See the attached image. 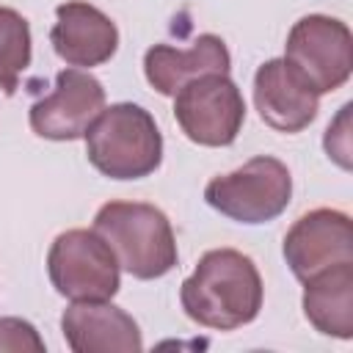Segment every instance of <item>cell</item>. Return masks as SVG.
Wrapping results in <instances>:
<instances>
[{"label": "cell", "mask_w": 353, "mask_h": 353, "mask_svg": "<svg viewBox=\"0 0 353 353\" xmlns=\"http://www.w3.org/2000/svg\"><path fill=\"white\" fill-rule=\"evenodd\" d=\"M119 259L94 229L61 232L47 254V273L69 301H110L119 292Z\"/></svg>", "instance_id": "obj_5"}, {"label": "cell", "mask_w": 353, "mask_h": 353, "mask_svg": "<svg viewBox=\"0 0 353 353\" xmlns=\"http://www.w3.org/2000/svg\"><path fill=\"white\" fill-rule=\"evenodd\" d=\"M174 119L193 143L229 146L245 121V99L229 74H201L174 94Z\"/></svg>", "instance_id": "obj_7"}, {"label": "cell", "mask_w": 353, "mask_h": 353, "mask_svg": "<svg viewBox=\"0 0 353 353\" xmlns=\"http://www.w3.org/2000/svg\"><path fill=\"white\" fill-rule=\"evenodd\" d=\"M350 110H353L350 102L342 105L339 116L328 124V130H325V141H323L328 157H331L336 165H342L345 171L350 168Z\"/></svg>", "instance_id": "obj_16"}, {"label": "cell", "mask_w": 353, "mask_h": 353, "mask_svg": "<svg viewBox=\"0 0 353 353\" xmlns=\"http://www.w3.org/2000/svg\"><path fill=\"white\" fill-rule=\"evenodd\" d=\"M105 108L102 83L83 69H61L55 88L30 105V130L47 141L83 138Z\"/></svg>", "instance_id": "obj_8"}, {"label": "cell", "mask_w": 353, "mask_h": 353, "mask_svg": "<svg viewBox=\"0 0 353 353\" xmlns=\"http://www.w3.org/2000/svg\"><path fill=\"white\" fill-rule=\"evenodd\" d=\"M284 61L314 88V94L336 91L353 72L350 28L325 14L301 17L287 36Z\"/></svg>", "instance_id": "obj_6"}, {"label": "cell", "mask_w": 353, "mask_h": 353, "mask_svg": "<svg viewBox=\"0 0 353 353\" xmlns=\"http://www.w3.org/2000/svg\"><path fill=\"white\" fill-rule=\"evenodd\" d=\"M229 66L232 58L226 41L215 33H201L188 50L154 44L143 55V74L163 97H174L185 83L201 74H229Z\"/></svg>", "instance_id": "obj_13"}, {"label": "cell", "mask_w": 353, "mask_h": 353, "mask_svg": "<svg viewBox=\"0 0 353 353\" xmlns=\"http://www.w3.org/2000/svg\"><path fill=\"white\" fill-rule=\"evenodd\" d=\"M83 138L91 165L110 179L149 176L163 160V135L154 116L132 102L102 108Z\"/></svg>", "instance_id": "obj_3"}, {"label": "cell", "mask_w": 353, "mask_h": 353, "mask_svg": "<svg viewBox=\"0 0 353 353\" xmlns=\"http://www.w3.org/2000/svg\"><path fill=\"white\" fill-rule=\"evenodd\" d=\"M254 105L268 127L301 132L314 121L320 94L284 58H270L254 74Z\"/></svg>", "instance_id": "obj_10"}, {"label": "cell", "mask_w": 353, "mask_h": 353, "mask_svg": "<svg viewBox=\"0 0 353 353\" xmlns=\"http://www.w3.org/2000/svg\"><path fill=\"white\" fill-rule=\"evenodd\" d=\"M30 66V25L28 19L0 6V88L3 94H14L19 88L22 72Z\"/></svg>", "instance_id": "obj_15"}, {"label": "cell", "mask_w": 353, "mask_h": 353, "mask_svg": "<svg viewBox=\"0 0 353 353\" xmlns=\"http://www.w3.org/2000/svg\"><path fill=\"white\" fill-rule=\"evenodd\" d=\"M50 41L69 66H99L116 55L119 30L108 14L83 0H69L55 8Z\"/></svg>", "instance_id": "obj_12"}, {"label": "cell", "mask_w": 353, "mask_h": 353, "mask_svg": "<svg viewBox=\"0 0 353 353\" xmlns=\"http://www.w3.org/2000/svg\"><path fill=\"white\" fill-rule=\"evenodd\" d=\"M303 317L314 331L336 339L353 336V262L331 265L303 281Z\"/></svg>", "instance_id": "obj_14"}, {"label": "cell", "mask_w": 353, "mask_h": 353, "mask_svg": "<svg viewBox=\"0 0 353 353\" xmlns=\"http://www.w3.org/2000/svg\"><path fill=\"white\" fill-rule=\"evenodd\" d=\"M61 331L74 353H141L138 323L110 301H72L61 314Z\"/></svg>", "instance_id": "obj_11"}, {"label": "cell", "mask_w": 353, "mask_h": 353, "mask_svg": "<svg viewBox=\"0 0 353 353\" xmlns=\"http://www.w3.org/2000/svg\"><path fill=\"white\" fill-rule=\"evenodd\" d=\"M0 350H44L39 331L22 317H0Z\"/></svg>", "instance_id": "obj_17"}, {"label": "cell", "mask_w": 353, "mask_h": 353, "mask_svg": "<svg viewBox=\"0 0 353 353\" xmlns=\"http://www.w3.org/2000/svg\"><path fill=\"white\" fill-rule=\"evenodd\" d=\"M290 199V168L270 154L251 157L237 171L212 176L204 188V201L237 223H268L287 210Z\"/></svg>", "instance_id": "obj_4"}, {"label": "cell", "mask_w": 353, "mask_h": 353, "mask_svg": "<svg viewBox=\"0 0 353 353\" xmlns=\"http://www.w3.org/2000/svg\"><path fill=\"white\" fill-rule=\"evenodd\" d=\"M284 259L298 281L339 265L353 262V229L350 218L339 210H312L301 215L284 234Z\"/></svg>", "instance_id": "obj_9"}, {"label": "cell", "mask_w": 353, "mask_h": 353, "mask_svg": "<svg viewBox=\"0 0 353 353\" xmlns=\"http://www.w3.org/2000/svg\"><path fill=\"white\" fill-rule=\"evenodd\" d=\"M94 232L110 245L119 268L149 281L174 270L179 254L171 221L146 201H108L94 215Z\"/></svg>", "instance_id": "obj_2"}, {"label": "cell", "mask_w": 353, "mask_h": 353, "mask_svg": "<svg viewBox=\"0 0 353 353\" xmlns=\"http://www.w3.org/2000/svg\"><path fill=\"white\" fill-rule=\"evenodd\" d=\"M179 301L193 323L215 331H234L256 320L262 309V276L243 251L212 248L182 281Z\"/></svg>", "instance_id": "obj_1"}]
</instances>
